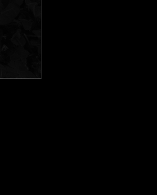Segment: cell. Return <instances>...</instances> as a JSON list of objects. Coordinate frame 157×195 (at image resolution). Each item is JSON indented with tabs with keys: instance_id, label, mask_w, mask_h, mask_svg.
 Masks as SVG:
<instances>
[{
	"instance_id": "1",
	"label": "cell",
	"mask_w": 157,
	"mask_h": 195,
	"mask_svg": "<svg viewBox=\"0 0 157 195\" xmlns=\"http://www.w3.org/2000/svg\"><path fill=\"white\" fill-rule=\"evenodd\" d=\"M20 13V6L10 2L0 12V25L11 23Z\"/></svg>"
},
{
	"instance_id": "2",
	"label": "cell",
	"mask_w": 157,
	"mask_h": 195,
	"mask_svg": "<svg viewBox=\"0 0 157 195\" xmlns=\"http://www.w3.org/2000/svg\"><path fill=\"white\" fill-rule=\"evenodd\" d=\"M21 25H23V28H24L25 30H30L31 28L32 23L30 22H28V20L23 19V20H21Z\"/></svg>"
},
{
	"instance_id": "3",
	"label": "cell",
	"mask_w": 157,
	"mask_h": 195,
	"mask_svg": "<svg viewBox=\"0 0 157 195\" xmlns=\"http://www.w3.org/2000/svg\"><path fill=\"white\" fill-rule=\"evenodd\" d=\"M20 55L17 53H13L12 55H10V60L12 61H17L20 60Z\"/></svg>"
},
{
	"instance_id": "4",
	"label": "cell",
	"mask_w": 157,
	"mask_h": 195,
	"mask_svg": "<svg viewBox=\"0 0 157 195\" xmlns=\"http://www.w3.org/2000/svg\"><path fill=\"white\" fill-rule=\"evenodd\" d=\"M20 59H27V58L28 57V56H29V52L28 51L25 50V49H24V50H23L21 51V52L20 53Z\"/></svg>"
},
{
	"instance_id": "5",
	"label": "cell",
	"mask_w": 157,
	"mask_h": 195,
	"mask_svg": "<svg viewBox=\"0 0 157 195\" xmlns=\"http://www.w3.org/2000/svg\"><path fill=\"white\" fill-rule=\"evenodd\" d=\"M33 13L35 16H38L39 15H40V7L38 5H37L35 8V9L33 10Z\"/></svg>"
},
{
	"instance_id": "6",
	"label": "cell",
	"mask_w": 157,
	"mask_h": 195,
	"mask_svg": "<svg viewBox=\"0 0 157 195\" xmlns=\"http://www.w3.org/2000/svg\"><path fill=\"white\" fill-rule=\"evenodd\" d=\"M18 41V42L19 44H20V45H22V46H24L26 44V40H25V38L23 36H21V37H20L19 39H17Z\"/></svg>"
},
{
	"instance_id": "7",
	"label": "cell",
	"mask_w": 157,
	"mask_h": 195,
	"mask_svg": "<svg viewBox=\"0 0 157 195\" xmlns=\"http://www.w3.org/2000/svg\"><path fill=\"white\" fill-rule=\"evenodd\" d=\"M23 1H24V0H11L10 2L16 4V5H18V6H20L22 4H23Z\"/></svg>"
},
{
	"instance_id": "8",
	"label": "cell",
	"mask_w": 157,
	"mask_h": 195,
	"mask_svg": "<svg viewBox=\"0 0 157 195\" xmlns=\"http://www.w3.org/2000/svg\"><path fill=\"white\" fill-rule=\"evenodd\" d=\"M38 5V3L37 2H31V3H30L29 5H28V6H29V8H30V9L31 10H33L34 9H35V8L36 7V6Z\"/></svg>"
},
{
	"instance_id": "9",
	"label": "cell",
	"mask_w": 157,
	"mask_h": 195,
	"mask_svg": "<svg viewBox=\"0 0 157 195\" xmlns=\"http://www.w3.org/2000/svg\"><path fill=\"white\" fill-rule=\"evenodd\" d=\"M12 43L14 44L15 45H16V46H18V45H20V44H19L18 41L17 39H16V37H12Z\"/></svg>"
},
{
	"instance_id": "10",
	"label": "cell",
	"mask_w": 157,
	"mask_h": 195,
	"mask_svg": "<svg viewBox=\"0 0 157 195\" xmlns=\"http://www.w3.org/2000/svg\"><path fill=\"white\" fill-rule=\"evenodd\" d=\"M0 1H1V2L3 3L4 7H6V6H7L8 4L10 3L11 0H0Z\"/></svg>"
},
{
	"instance_id": "11",
	"label": "cell",
	"mask_w": 157,
	"mask_h": 195,
	"mask_svg": "<svg viewBox=\"0 0 157 195\" xmlns=\"http://www.w3.org/2000/svg\"><path fill=\"white\" fill-rule=\"evenodd\" d=\"M33 33L34 34H35V35H37V36H40L41 35V32H40V30H33Z\"/></svg>"
},
{
	"instance_id": "12",
	"label": "cell",
	"mask_w": 157,
	"mask_h": 195,
	"mask_svg": "<svg viewBox=\"0 0 157 195\" xmlns=\"http://www.w3.org/2000/svg\"><path fill=\"white\" fill-rule=\"evenodd\" d=\"M4 8H5V7H4L2 3H1V1H0V12H1V11H2L4 9Z\"/></svg>"
},
{
	"instance_id": "13",
	"label": "cell",
	"mask_w": 157,
	"mask_h": 195,
	"mask_svg": "<svg viewBox=\"0 0 157 195\" xmlns=\"http://www.w3.org/2000/svg\"><path fill=\"white\" fill-rule=\"evenodd\" d=\"M31 2H32L31 0H25V3L26 5H28L29 4L31 3Z\"/></svg>"
},
{
	"instance_id": "14",
	"label": "cell",
	"mask_w": 157,
	"mask_h": 195,
	"mask_svg": "<svg viewBox=\"0 0 157 195\" xmlns=\"http://www.w3.org/2000/svg\"><path fill=\"white\" fill-rule=\"evenodd\" d=\"M4 67H5V66H4V65H3V64H0V69H2V68H3Z\"/></svg>"
}]
</instances>
